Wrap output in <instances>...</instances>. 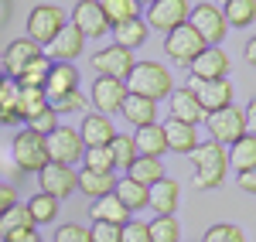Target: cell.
I'll use <instances>...</instances> for the list:
<instances>
[{"mask_svg": "<svg viewBox=\"0 0 256 242\" xmlns=\"http://www.w3.org/2000/svg\"><path fill=\"white\" fill-rule=\"evenodd\" d=\"M123 85H126L130 96H140V99H147V102L168 99L174 92V79H171V72L160 61H137Z\"/></svg>", "mask_w": 256, "mask_h": 242, "instance_id": "obj_1", "label": "cell"}, {"mask_svg": "<svg viewBox=\"0 0 256 242\" xmlns=\"http://www.w3.org/2000/svg\"><path fill=\"white\" fill-rule=\"evenodd\" d=\"M188 161L195 164L192 184H195L198 191L218 188V184L226 181V174H229V154H226V147H218V143H212V140L198 143L195 150L188 154Z\"/></svg>", "mask_w": 256, "mask_h": 242, "instance_id": "obj_2", "label": "cell"}, {"mask_svg": "<svg viewBox=\"0 0 256 242\" xmlns=\"http://www.w3.org/2000/svg\"><path fill=\"white\" fill-rule=\"evenodd\" d=\"M184 24L202 38L205 48H218V44L226 41V31H229V24L222 17V7H218V3H208V0L188 7V20H184Z\"/></svg>", "mask_w": 256, "mask_h": 242, "instance_id": "obj_3", "label": "cell"}, {"mask_svg": "<svg viewBox=\"0 0 256 242\" xmlns=\"http://www.w3.org/2000/svg\"><path fill=\"white\" fill-rule=\"evenodd\" d=\"M10 161L18 167L20 174H38L41 167L48 164V150H44V137L38 133H31L28 126L14 133V140H10Z\"/></svg>", "mask_w": 256, "mask_h": 242, "instance_id": "obj_4", "label": "cell"}, {"mask_svg": "<svg viewBox=\"0 0 256 242\" xmlns=\"http://www.w3.org/2000/svg\"><path fill=\"white\" fill-rule=\"evenodd\" d=\"M65 24H68V14L62 10L58 3H38V7H31V14H28V34H24V38L34 41L38 48H44Z\"/></svg>", "mask_w": 256, "mask_h": 242, "instance_id": "obj_5", "label": "cell"}, {"mask_svg": "<svg viewBox=\"0 0 256 242\" xmlns=\"http://www.w3.org/2000/svg\"><path fill=\"white\" fill-rule=\"evenodd\" d=\"M202 126H208L212 143L226 147V150L236 140L246 137V123H242V109H239V106H226V109H218V113H208V116L202 120Z\"/></svg>", "mask_w": 256, "mask_h": 242, "instance_id": "obj_6", "label": "cell"}, {"mask_svg": "<svg viewBox=\"0 0 256 242\" xmlns=\"http://www.w3.org/2000/svg\"><path fill=\"white\" fill-rule=\"evenodd\" d=\"M44 150H48V164H65V167H76V161L86 154L76 126H55L44 137Z\"/></svg>", "mask_w": 256, "mask_h": 242, "instance_id": "obj_7", "label": "cell"}, {"mask_svg": "<svg viewBox=\"0 0 256 242\" xmlns=\"http://www.w3.org/2000/svg\"><path fill=\"white\" fill-rule=\"evenodd\" d=\"M184 89L198 99V106H202V113H205V116H208V113H218V109H226V106H232V82H229V79L198 82V79L188 75Z\"/></svg>", "mask_w": 256, "mask_h": 242, "instance_id": "obj_8", "label": "cell"}, {"mask_svg": "<svg viewBox=\"0 0 256 242\" xmlns=\"http://www.w3.org/2000/svg\"><path fill=\"white\" fill-rule=\"evenodd\" d=\"M202 51H205V44H202V38H198L188 24H181V27L164 34V55L174 61L178 68H188Z\"/></svg>", "mask_w": 256, "mask_h": 242, "instance_id": "obj_9", "label": "cell"}, {"mask_svg": "<svg viewBox=\"0 0 256 242\" xmlns=\"http://www.w3.org/2000/svg\"><path fill=\"white\" fill-rule=\"evenodd\" d=\"M184 20H188V0H154V3H147V10H144L147 31H160V34L181 27Z\"/></svg>", "mask_w": 256, "mask_h": 242, "instance_id": "obj_10", "label": "cell"}, {"mask_svg": "<svg viewBox=\"0 0 256 242\" xmlns=\"http://www.w3.org/2000/svg\"><path fill=\"white\" fill-rule=\"evenodd\" d=\"M76 181H79V171L65 167V164H44L38 171V191L55 198L58 205H62V198H68L76 191Z\"/></svg>", "mask_w": 256, "mask_h": 242, "instance_id": "obj_11", "label": "cell"}, {"mask_svg": "<svg viewBox=\"0 0 256 242\" xmlns=\"http://www.w3.org/2000/svg\"><path fill=\"white\" fill-rule=\"evenodd\" d=\"M89 106H92V113H99V116H113V113H120V106H123V99H126V85L120 79H106V75H96V82H92V89H89Z\"/></svg>", "mask_w": 256, "mask_h": 242, "instance_id": "obj_12", "label": "cell"}, {"mask_svg": "<svg viewBox=\"0 0 256 242\" xmlns=\"http://www.w3.org/2000/svg\"><path fill=\"white\" fill-rule=\"evenodd\" d=\"M82 48H86V38H82L72 24H65L58 34L41 48V55L52 61V65H72V61L82 55Z\"/></svg>", "mask_w": 256, "mask_h": 242, "instance_id": "obj_13", "label": "cell"}, {"mask_svg": "<svg viewBox=\"0 0 256 242\" xmlns=\"http://www.w3.org/2000/svg\"><path fill=\"white\" fill-rule=\"evenodd\" d=\"M134 65H137L134 51H126V48H116V44H106V48H99L96 55H92V72L106 75V79L126 82V75H130V68H134Z\"/></svg>", "mask_w": 256, "mask_h": 242, "instance_id": "obj_14", "label": "cell"}, {"mask_svg": "<svg viewBox=\"0 0 256 242\" xmlns=\"http://www.w3.org/2000/svg\"><path fill=\"white\" fill-rule=\"evenodd\" d=\"M68 24L79 31L82 38H102L106 34V17H102V10H99V0H79L76 7H72V14H68Z\"/></svg>", "mask_w": 256, "mask_h": 242, "instance_id": "obj_15", "label": "cell"}, {"mask_svg": "<svg viewBox=\"0 0 256 242\" xmlns=\"http://www.w3.org/2000/svg\"><path fill=\"white\" fill-rule=\"evenodd\" d=\"M38 55H41V48L34 44V41L14 38L7 48H4V55H0V75H4V79H10V82H18L20 68H24L31 58H38Z\"/></svg>", "mask_w": 256, "mask_h": 242, "instance_id": "obj_16", "label": "cell"}, {"mask_svg": "<svg viewBox=\"0 0 256 242\" xmlns=\"http://www.w3.org/2000/svg\"><path fill=\"white\" fill-rule=\"evenodd\" d=\"M188 72H192V79H198V82L229 79V75H226V72H229V55H226L222 48H205V51L188 65Z\"/></svg>", "mask_w": 256, "mask_h": 242, "instance_id": "obj_17", "label": "cell"}, {"mask_svg": "<svg viewBox=\"0 0 256 242\" xmlns=\"http://www.w3.org/2000/svg\"><path fill=\"white\" fill-rule=\"evenodd\" d=\"M168 106H171V116L168 120L174 123H184V126H202V120H205V113H202V106H198V99L184 89V85H174V92L168 96Z\"/></svg>", "mask_w": 256, "mask_h": 242, "instance_id": "obj_18", "label": "cell"}, {"mask_svg": "<svg viewBox=\"0 0 256 242\" xmlns=\"http://www.w3.org/2000/svg\"><path fill=\"white\" fill-rule=\"evenodd\" d=\"M76 133H79L82 147L92 150V147H110V140L116 137V126H113V120H106V116H99V113H89Z\"/></svg>", "mask_w": 256, "mask_h": 242, "instance_id": "obj_19", "label": "cell"}, {"mask_svg": "<svg viewBox=\"0 0 256 242\" xmlns=\"http://www.w3.org/2000/svg\"><path fill=\"white\" fill-rule=\"evenodd\" d=\"M178 198H181V184L171 181V178H160L158 184L147 188V208L154 215H174Z\"/></svg>", "mask_w": 256, "mask_h": 242, "instance_id": "obj_20", "label": "cell"}, {"mask_svg": "<svg viewBox=\"0 0 256 242\" xmlns=\"http://www.w3.org/2000/svg\"><path fill=\"white\" fill-rule=\"evenodd\" d=\"M160 130H164V147H168V154H192L198 147V133L195 126H184V123H174V120H164L160 123Z\"/></svg>", "mask_w": 256, "mask_h": 242, "instance_id": "obj_21", "label": "cell"}, {"mask_svg": "<svg viewBox=\"0 0 256 242\" xmlns=\"http://www.w3.org/2000/svg\"><path fill=\"white\" fill-rule=\"evenodd\" d=\"M134 150H137V157H164L168 154V147H164V130H160V123H150V126H140L137 133H134Z\"/></svg>", "mask_w": 256, "mask_h": 242, "instance_id": "obj_22", "label": "cell"}, {"mask_svg": "<svg viewBox=\"0 0 256 242\" xmlns=\"http://www.w3.org/2000/svg\"><path fill=\"white\" fill-rule=\"evenodd\" d=\"M120 113H123V120L130 123V126H150V123H158V102H147L140 99V96H130L126 92V99L120 106Z\"/></svg>", "mask_w": 256, "mask_h": 242, "instance_id": "obj_23", "label": "cell"}, {"mask_svg": "<svg viewBox=\"0 0 256 242\" xmlns=\"http://www.w3.org/2000/svg\"><path fill=\"white\" fill-rule=\"evenodd\" d=\"M113 31V44L116 48H126V51H137V48H144L147 44V24H144V17H134L126 20V24H116V27H110Z\"/></svg>", "mask_w": 256, "mask_h": 242, "instance_id": "obj_24", "label": "cell"}, {"mask_svg": "<svg viewBox=\"0 0 256 242\" xmlns=\"http://www.w3.org/2000/svg\"><path fill=\"white\" fill-rule=\"evenodd\" d=\"M79 89V68L76 65H52L48 82H44V96H65V92H76Z\"/></svg>", "mask_w": 256, "mask_h": 242, "instance_id": "obj_25", "label": "cell"}, {"mask_svg": "<svg viewBox=\"0 0 256 242\" xmlns=\"http://www.w3.org/2000/svg\"><path fill=\"white\" fill-rule=\"evenodd\" d=\"M123 178H130V181L140 184V188H150V184H158L160 178H168V174H164V164H160L158 157H134V164L126 167Z\"/></svg>", "mask_w": 256, "mask_h": 242, "instance_id": "obj_26", "label": "cell"}, {"mask_svg": "<svg viewBox=\"0 0 256 242\" xmlns=\"http://www.w3.org/2000/svg\"><path fill=\"white\" fill-rule=\"evenodd\" d=\"M113 184H116V174H96V171H79V181H76V188H79L86 198L99 202V198L113 195Z\"/></svg>", "mask_w": 256, "mask_h": 242, "instance_id": "obj_27", "label": "cell"}, {"mask_svg": "<svg viewBox=\"0 0 256 242\" xmlns=\"http://www.w3.org/2000/svg\"><path fill=\"white\" fill-rule=\"evenodd\" d=\"M89 215H92V222H102V225H126L130 219H134V215H130V212H126L113 195H106V198L92 202Z\"/></svg>", "mask_w": 256, "mask_h": 242, "instance_id": "obj_28", "label": "cell"}, {"mask_svg": "<svg viewBox=\"0 0 256 242\" xmlns=\"http://www.w3.org/2000/svg\"><path fill=\"white\" fill-rule=\"evenodd\" d=\"M113 198L134 215V212H144V208H147V188L134 184L130 178H116V184H113Z\"/></svg>", "mask_w": 256, "mask_h": 242, "instance_id": "obj_29", "label": "cell"}, {"mask_svg": "<svg viewBox=\"0 0 256 242\" xmlns=\"http://www.w3.org/2000/svg\"><path fill=\"white\" fill-rule=\"evenodd\" d=\"M14 109H18L20 123L34 120L41 109H48V96H44V89H18V96H14Z\"/></svg>", "mask_w": 256, "mask_h": 242, "instance_id": "obj_30", "label": "cell"}, {"mask_svg": "<svg viewBox=\"0 0 256 242\" xmlns=\"http://www.w3.org/2000/svg\"><path fill=\"white\" fill-rule=\"evenodd\" d=\"M48 72H52V61L44 58V55H38V58H31L24 68H20L18 75V89H44V82H48Z\"/></svg>", "mask_w": 256, "mask_h": 242, "instance_id": "obj_31", "label": "cell"}, {"mask_svg": "<svg viewBox=\"0 0 256 242\" xmlns=\"http://www.w3.org/2000/svg\"><path fill=\"white\" fill-rule=\"evenodd\" d=\"M222 17L229 27H253L256 24V3L253 0H226L222 3Z\"/></svg>", "mask_w": 256, "mask_h": 242, "instance_id": "obj_32", "label": "cell"}, {"mask_svg": "<svg viewBox=\"0 0 256 242\" xmlns=\"http://www.w3.org/2000/svg\"><path fill=\"white\" fill-rule=\"evenodd\" d=\"M99 10H102V17H106L110 27L140 17V3H137V0H102V3H99Z\"/></svg>", "mask_w": 256, "mask_h": 242, "instance_id": "obj_33", "label": "cell"}, {"mask_svg": "<svg viewBox=\"0 0 256 242\" xmlns=\"http://www.w3.org/2000/svg\"><path fill=\"white\" fill-rule=\"evenodd\" d=\"M226 154H229V167H236V174L239 171H253V164H256V137L246 133V137L236 140Z\"/></svg>", "mask_w": 256, "mask_h": 242, "instance_id": "obj_34", "label": "cell"}, {"mask_svg": "<svg viewBox=\"0 0 256 242\" xmlns=\"http://www.w3.org/2000/svg\"><path fill=\"white\" fill-rule=\"evenodd\" d=\"M24 208H28V215H31V222H34V229L38 225H52L55 222V215H58V202L55 198H48V195H31L28 202H24Z\"/></svg>", "mask_w": 256, "mask_h": 242, "instance_id": "obj_35", "label": "cell"}, {"mask_svg": "<svg viewBox=\"0 0 256 242\" xmlns=\"http://www.w3.org/2000/svg\"><path fill=\"white\" fill-rule=\"evenodd\" d=\"M150 242H181V225L174 215H154V222H147Z\"/></svg>", "mask_w": 256, "mask_h": 242, "instance_id": "obj_36", "label": "cell"}, {"mask_svg": "<svg viewBox=\"0 0 256 242\" xmlns=\"http://www.w3.org/2000/svg\"><path fill=\"white\" fill-rule=\"evenodd\" d=\"M82 171H96V174H116V164L110 147H92L82 154Z\"/></svg>", "mask_w": 256, "mask_h": 242, "instance_id": "obj_37", "label": "cell"}, {"mask_svg": "<svg viewBox=\"0 0 256 242\" xmlns=\"http://www.w3.org/2000/svg\"><path fill=\"white\" fill-rule=\"evenodd\" d=\"M110 154H113V164H116L120 171H126L134 157H137V150H134V137H126V133H116L113 140H110Z\"/></svg>", "mask_w": 256, "mask_h": 242, "instance_id": "obj_38", "label": "cell"}, {"mask_svg": "<svg viewBox=\"0 0 256 242\" xmlns=\"http://www.w3.org/2000/svg\"><path fill=\"white\" fill-rule=\"evenodd\" d=\"M86 106H89V99L82 96V89L65 92V96H52V99H48V109H52L55 116H62V113H79V109H86Z\"/></svg>", "mask_w": 256, "mask_h": 242, "instance_id": "obj_39", "label": "cell"}, {"mask_svg": "<svg viewBox=\"0 0 256 242\" xmlns=\"http://www.w3.org/2000/svg\"><path fill=\"white\" fill-rule=\"evenodd\" d=\"M20 229H34V222H31V215H28L24 205H14L10 212L0 215V236H7V232H20Z\"/></svg>", "mask_w": 256, "mask_h": 242, "instance_id": "obj_40", "label": "cell"}, {"mask_svg": "<svg viewBox=\"0 0 256 242\" xmlns=\"http://www.w3.org/2000/svg\"><path fill=\"white\" fill-rule=\"evenodd\" d=\"M202 242H246V232L232 222H216L208 232H205V239Z\"/></svg>", "mask_w": 256, "mask_h": 242, "instance_id": "obj_41", "label": "cell"}, {"mask_svg": "<svg viewBox=\"0 0 256 242\" xmlns=\"http://www.w3.org/2000/svg\"><path fill=\"white\" fill-rule=\"evenodd\" d=\"M55 242H89V229L79 222H65L55 229V236H52Z\"/></svg>", "mask_w": 256, "mask_h": 242, "instance_id": "obj_42", "label": "cell"}, {"mask_svg": "<svg viewBox=\"0 0 256 242\" xmlns=\"http://www.w3.org/2000/svg\"><path fill=\"white\" fill-rule=\"evenodd\" d=\"M24 126H28L31 133H38V137H48V133H52V130L58 126V116H55L52 109H41L38 116H34V120H28Z\"/></svg>", "mask_w": 256, "mask_h": 242, "instance_id": "obj_43", "label": "cell"}, {"mask_svg": "<svg viewBox=\"0 0 256 242\" xmlns=\"http://www.w3.org/2000/svg\"><path fill=\"white\" fill-rule=\"evenodd\" d=\"M120 242H150V236H147V222L130 219L126 225H120Z\"/></svg>", "mask_w": 256, "mask_h": 242, "instance_id": "obj_44", "label": "cell"}, {"mask_svg": "<svg viewBox=\"0 0 256 242\" xmlns=\"http://www.w3.org/2000/svg\"><path fill=\"white\" fill-rule=\"evenodd\" d=\"M89 242H120V225L92 222V229H89Z\"/></svg>", "mask_w": 256, "mask_h": 242, "instance_id": "obj_45", "label": "cell"}, {"mask_svg": "<svg viewBox=\"0 0 256 242\" xmlns=\"http://www.w3.org/2000/svg\"><path fill=\"white\" fill-rule=\"evenodd\" d=\"M14 205H20V202H18V188L0 181V215H4V212H10Z\"/></svg>", "mask_w": 256, "mask_h": 242, "instance_id": "obj_46", "label": "cell"}, {"mask_svg": "<svg viewBox=\"0 0 256 242\" xmlns=\"http://www.w3.org/2000/svg\"><path fill=\"white\" fill-rule=\"evenodd\" d=\"M0 242H44L38 236V229H20V232H7L0 236Z\"/></svg>", "mask_w": 256, "mask_h": 242, "instance_id": "obj_47", "label": "cell"}, {"mask_svg": "<svg viewBox=\"0 0 256 242\" xmlns=\"http://www.w3.org/2000/svg\"><path fill=\"white\" fill-rule=\"evenodd\" d=\"M236 181H239V188H242L246 195H256V171H239Z\"/></svg>", "mask_w": 256, "mask_h": 242, "instance_id": "obj_48", "label": "cell"}, {"mask_svg": "<svg viewBox=\"0 0 256 242\" xmlns=\"http://www.w3.org/2000/svg\"><path fill=\"white\" fill-rule=\"evenodd\" d=\"M246 61H250V65L256 61V41H246Z\"/></svg>", "mask_w": 256, "mask_h": 242, "instance_id": "obj_49", "label": "cell"}, {"mask_svg": "<svg viewBox=\"0 0 256 242\" xmlns=\"http://www.w3.org/2000/svg\"><path fill=\"white\" fill-rule=\"evenodd\" d=\"M0 79H4V75H0Z\"/></svg>", "mask_w": 256, "mask_h": 242, "instance_id": "obj_50", "label": "cell"}]
</instances>
